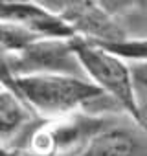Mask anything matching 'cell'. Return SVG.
Here are the masks:
<instances>
[{
    "instance_id": "9c48e42d",
    "label": "cell",
    "mask_w": 147,
    "mask_h": 156,
    "mask_svg": "<svg viewBox=\"0 0 147 156\" xmlns=\"http://www.w3.org/2000/svg\"><path fill=\"white\" fill-rule=\"evenodd\" d=\"M0 90H2V88H0Z\"/></svg>"
},
{
    "instance_id": "8992f818",
    "label": "cell",
    "mask_w": 147,
    "mask_h": 156,
    "mask_svg": "<svg viewBox=\"0 0 147 156\" xmlns=\"http://www.w3.org/2000/svg\"><path fill=\"white\" fill-rule=\"evenodd\" d=\"M116 20L125 42H147V2H99Z\"/></svg>"
},
{
    "instance_id": "5b68a950",
    "label": "cell",
    "mask_w": 147,
    "mask_h": 156,
    "mask_svg": "<svg viewBox=\"0 0 147 156\" xmlns=\"http://www.w3.org/2000/svg\"><path fill=\"white\" fill-rule=\"evenodd\" d=\"M77 156H147V132L138 125L110 119L87 141Z\"/></svg>"
},
{
    "instance_id": "7a4b0ae2",
    "label": "cell",
    "mask_w": 147,
    "mask_h": 156,
    "mask_svg": "<svg viewBox=\"0 0 147 156\" xmlns=\"http://www.w3.org/2000/svg\"><path fill=\"white\" fill-rule=\"evenodd\" d=\"M6 64L13 79L26 75H70L87 79L74 50V37H41L20 51L6 55Z\"/></svg>"
},
{
    "instance_id": "52a82bcc",
    "label": "cell",
    "mask_w": 147,
    "mask_h": 156,
    "mask_svg": "<svg viewBox=\"0 0 147 156\" xmlns=\"http://www.w3.org/2000/svg\"><path fill=\"white\" fill-rule=\"evenodd\" d=\"M131 73V119L147 132V59L129 61Z\"/></svg>"
},
{
    "instance_id": "ba28073f",
    "label": "cell",
    "mask_w": 147,
    "mask_h": 156,
    "mask_svg": "<svg viewBox=\"0 0 147 156\" xmlns=\"http://www.w3.org/2000/svg\"><path fill=\"white\" fill-rule=\"evenodd\" d=\"M0 156H6V154H4V152H0Z\"/></svg>"
},
{
    "instance_id": "3957f363",
    "label": "cell",
    "mask_w": 147,
    "mask_h": 156,
    "mask_svg": "<svg viewBox=\"0 0 147 156\" xmlns=\"http://www.w3.org/2000/svg\"><path fill=\"white\" fill-rule=\"evenodd\" d=\"M74 50L85 77L101 94L116 101L131 118V73L129 61L114 51L74 37Z\"/></svg>"
},
{
    "instance_id": "277c9868",
    "label": "cell",
    "mask_w": 147,
    "mask_h": 156,
    "mask_svg": "<svg viewBox=\"0 0 147 156\" xmlns=\"http://www.w3.org/2000/svg\"><path fill=\"white\" fill-rule=\"evenodd\" d=\"M41 125V119L13 92L0 90V152L13 154L24 151L30 136Z\"/></svg>"
},
{
    "instance_id": "6da1fadb",
    "label": "cell",
    "mask_w": 147,
    "mask_h": 156,
    "mask_svg": "<svg viewBox=\"0 0 147 156\" xmlns=\"http://www.w3.org/2000/svg\"><path fill=\"white\" fill-rule=\"evenodd\" d=\"M17 94L41 121H55L76 114L118 118L125 110L101 94L87 79L70 75H26L13 79Z\"/></svg>"
}]
</instances>
